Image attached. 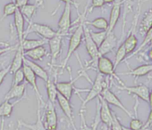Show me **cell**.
<instances>
[{"label": "cell", "instance_id": "cell-5", "mask_svg": "<svg viewBox=\"0 0 152 130\" xmlns=\"http://www.w3.org/2000/svg\"><path fill=\"white\" fill-rule=\"evenodd\" d=\"M82 77H85L89 79V81L91 82V80L89 79L88 75L86 74L84 70H82V72H80V74L74 78V79H71L69 81H65V82H56V89L59 95H61L62 96L65 97L68 100H71L72 94L74 93V91H76V87H74L75 82L77 81L80 78Z\"/></svg>", "mask_w": 152, "mask_h": 130}, {"label": "cell", "instance_id": "cell-35", "mask_svg": "<svg viewBox=\"0 0 152 130\" xmlns=\"http://www.w3.org/2000/svg\"><path fill=\"white\" fill-rule=\"evenodd\" d=\"M24 81V74L23 72V69L15 72L13 74V80H12V85L11 87H15V86H18L23 84Z\"/></svg>", "mask_w": 152, "mask_h": 130}, {"label": "cell", "instance_id": "cell-20", "mask_svg": "<svg viewBox=\"0 0 152 130\" xmlns=\"http://www.w3.org/2000/svg\"><path fill=\"white\" fill-rule=\"evenodd\" d=\"M150 72H152V63H147V64H142L140 66L131 69L129 68V72H122L120 73L121 75H129L134 77L136 79L141 77H144L146 75H148Z\"/></svg>", "mask_w": 152, "mask_h": 130}, {"label": "cell", "instance_id": "cell-42", "mask_svg": "<svg viewBox=\"0 0 152 130\" xmlns=\"http://www.w3.org/2000/svg\"><path fill=\"white\" fill-rule=\"evenodd\" d=\"M61 2H64V4H68L71 6H74L75 7H77V3L74 2V0H60Z\"/></svg>", "mask_w": 152, "mask_h": 130}, {"label": "cell", "instance_id": "cell-41", "mask_svg": "<svg viewBox=\"0 0 152 130\" xmlns=\"http://www.w3.org/2000/svg\"><path fill=\"white\" fill-rule=\"evenodd\" d=\"M13 1L16 4L17 7L20 9L23 6H24L25 5H27L29 3V0H13Z\"/></svg>", "mask_w": 152, "mask_h": 130}, {"label": "cell", "instance_id": "cell-32", "mask_svg": "<svg viewBox=\"0 0 152 130\" xmlns=\"http://www.w3.org/2000/svg\"><path fill=\"white\" fill-rule=\"evenodd\" d=\"M17 9H18V7H17L16 4L14 1L6 4L5 6H4V9H3V15H2L1 18H0V23H1L7 17L14 15Z\"/></svg>", "mask_w": 152, "mask_h": 130}, {"label": "cell", "instance_id": "cell-50", "mask_svg": "<svg viewBox=\"0 0 152 130\" xmlns=\"http://www.w3.org/2000/svg\"><path fill=\"white\" fill-rule=\"evenodd\" d=\"M124 2H126V1H128V0H124Z\"/></svg>", "mask_w": 152, "mask_h": 130}, {"label": "cell", "instance_id": "cell-27", "mask_svg": "<svg viewBox=\"0 0 152 130\" xmlns=\"http://www.w3.org/2000/svg\"><path fill=\"white\" fill-rule=\"evenodd\" d=\"M48 44V40L44 39V38H40V39H29V38H24L22 42V45L18 46L21 47L23 49V51H28L33 48H36L38 46H41Z\"/></svg>", "mask_w": 152, "mask_h": 130}, {"label": "cell", "instance_id": "cell-29", "mask_svg": "<svg viewBox=\"0 0 152 130\" xmlns=\"http://www.w3.org/2000/svg\"><path fill=\"white\" fill-rule=\"evenodd\" d=\"M85 25H90L99 30H107L108 29V21L104 17H98L92 21H84Z\"/></svg>", "mask_w": 152, "mask_h": 130}, {"label": "cell", "instance_id": "cell-23", "mask_svg": "<svg viewBox=\"0 0 152 130\" xmlns=\"http://www.w3.org/2000/svg\"><path fill=\"white\" fill-rule=\"evenodd\" d=\"M25 91H26V84L25 83H23L18 86L11 87L10 90L5 95L4 101H10L12 99H16V100L22 99L25 95Z\"/></svg>", "mask_w": 152, "mask_h": 130}, {"label": "cell", "instance_id": "cell-13", "mask_svg": "<svg viewBox=\"0 0 152 130\" xmlns=\"http://www.w3.org/2000/svg\"><path fill=\"white\" fill-rule=\"evenodd\" d=\"M63 37L61 34H57L54 38L48 40V44L49 46V51H50V61L51 64L54 65L56 59L58 58L59 54L62 51V39Z\"/></svg>", "mask_w": 152, "mask_h": 130}, {"label": "cell", "instance_id": "cell-19", "mask_svg": "<svg viewBox=\"0 0 152 130\" xmlns=\"http://www.w3.org/2000/svg\"><path fill=\"white\" fill-rule=\"evenodd\" d=\"M15 30L18 38V45L21 46L23 40L24 39V23H25V19L23 15L22 14L20 9L18 8L15 12Z\"/></svg>", "mask_w": 152, "mask_h": 130}, {"label": "cell", "instance_id": "cell-16", "mask_svg": "<svg viewBox=\"0 0 152 130\" xmlns=\"http://www.w3.org/2000/svg\"><path fill=\"white\" fill-rule=\"evenodd\" d=\"M99 103V118L107 126H110L113 120V111L111 110L109 104L99 95L98 97Z\"/></svg>", "mask_w": 152, "mask_h": 130}, {"label": "cell", "instance_id": "cell-18", "mask_svg": "<svg viewBox=\"0 0 152 130\" xmlns=\"http://www.w3.org/2000/svg\"><path fill=\"white\" fill-rule=\"evenodd\" d=\"M23 63L26 64L27 66L33 72V73L36 75L37 78H39L41 79L42 80H44L45 82H47L49 79V76H48V73L47 72V71L41 67L39 64H38L36 61H33L26 57L23 58Z\"/></svg>", "mask_w": 152, "mask_h": 130}, {"label": "cell", "instance_id": "cell-3", "mask_svg": "<svg viewBox=\"0 0 152 130\" xmlns=\"http://www.w3.org/2000/svg\"><path fill=\"white\" fill-rule=\"evenodd\" d=\"M97 70L99 73L102 74L103 76L109 77L111 79H115L120 85H124V83L122 81V79L118 77V75L115 73V69L114 66V62L107 56H100L99 57L96 64Z\"/></svg>", "mask_w": 152, "mask_h": 130}, {"label": "cell", "instance_id": "cell-12", "mask_svg": "<svg viewBox=\"0 0 152 130\" xmlns=\"http://www.w3.org/2000/svg\"><path fill=\"white\" fill-rule=\"evenodd\" d=\"M118 45V39L115 34L113 32L107 33L106 38L99 46V54L100 56H106V54L112 52Z\"/></svg>", "mask_w": 152, "mask_h": 130}, {"label": "cell", "instance_id": "cell-17", "mask_svg": "<svg viewBox=\"0 0 152 130\" xmlns=\"http://www.w3.org/2000/svg\"><path fill=\"white\" fill-rule=\"evenodd\" d=\"M17 127H25L30 130H47L44 125V121L41 117V105L38 103V109H37V119L33 124L27 123L23 120L19 119Z\"/></svg>", "mask_w": 152, "mask_h": 130}, {"label": "cell", "instance_id": "cell-1", "mask_svg": "<svg viewBox=\"0 0 152 130\" xmlns=\"http://www.w3.org/2000/svg\"><path fill=\"white\" fill-rule=\"evenodd\" d=\"M86 8H85V12L83 13V14L80 15V22L78 24V26L76 27V29L74 30V31L72 32V34L70 37L69 39V44H68V49H67V53L66 56L64 58V60L63 61L62 64H61V71L63 72L66 66L67 63L69 61V60L71 59L72 55L76 52L83 39V27H84V21L86 20Z\"/></svg>", "mask_w": 152, "mask_h": 130}, {"label": "cell", "instance_id": "cell-43", "mask_svg": "<svg viewBox=\"0 0 152 130\" xmlns=\"http://www.w3.org/2000/svg\"><path fill=\"white\" fill-rule=\"evenodd\" d=\"M147 59L150 61H152V47H150L147 53Z\"/></svg>", "mask_w": 152, "mask_h": 130}, {"label": "cell", "instance_id": "cell-49", "mask_svg": "<svg viewBox=\"0 0 152 130\" xmlns=\"http://www.w3.org/2000/svg\"><path fill=\"white\" fill-rule=\"evenodd\" d=\"M107 130H112V129H111V127H110V126H107Z\"/></svg>", "mask_w": 152, "mask_h": 130}, {"label": "cell", "instance_id": "cell-2", "mask_svg": "<svg viewBox=\"0 0 152 130\" xmlns=\"http://www.w3.org/2000/svg\"><path fill=\"white\" fill-rule=\"evenodd\" d=\"M107 86H108L107 81L104 79V76L100 73H98L95 80L93 82H91V88L88 90V94H87V96L85 97V99L81 98L82 99V105H81V110H80L81 115L83 114L85 106L87 105V103H89L93 99L98 98L101 95L103 89Z\"/></svg>", "mask_w": 152, "mask_h": 130}, {"label": "cell", "instance_id": "cell-38", "mask_svg": "<svg viewBox=\"0 0 152 130\" xmlns=\"http://www.w3.org/2000/svg\"><path fill=\"white\" fill-rule=\"evenodd\" d=\"M105 6L104 0H91V9H90V13L95 9V8H102Z\"/></svg>", "mask_w": 152, "mask_h": 130}, {"label": "cell", "instance_id": "cell-45", "mask_svg": "<svg viewBox=\"0 0 152 130\" xmlns=\"http://www.w3.org/2000/svg\"><path fill=\"white\" fill-rule=\"evenodd\" d=\"M115 2V0H104V3L107 5H111Z\"/></svg>", "mask_w": 152, "mask_h": 130}, {"label": "cell", "instance_id": "cell-7", "mask_svg": "<svg viewBox=\"0 0 152 130\" xmlns=\"http://www.w3.org/2000/svg\"><path fill=\"white\" fill-rule=\"evenodd\" d=\"M116 88H118L119 90L122 91H125L130 95H135V97L141 99L142 101L148 103V97H149V88L148 86H146L145 84H139L136 86H132V87H128L124 85H120V86H115Z\"/></svg>", "mask_w": 152, "mask_h": 130}, {"label": "cell", "instance_id": "cell-11", "mask_svg": "<svg viewBox=\"0 0 152 130\" xmlns=\"http://www.w3.org/2000/svg\"><path fill=\"white\" fill-rule=\"evenodd\" d=\"M23 74H24V80H26V82L28 84H30V86L32 87L33 91L35 92V95L37 96V102L39 104H43V106L45 105V103L42 99V96H41V94L39 90V87H38V85H37V77L36 75L33 73V72L27 66L26 64L23 63Z\"/></svg>", "mask_w": 152, "mask_h": 130}, {"label": "cell", "instance_id": "cell-21", "mask_svg": "<svg viewBox=\"0 0 152 130\" xmlns=\"http://www.w3.org/2000/svg\"><path fill=\"white\" fill-rule=\"evenodd\" d=\"M42 4H43V0H36V2L34 4H29L28 3L27 5H25L24 6L20 8L22 14L23 15L24 19L26 18L29 21V23H31L32 18L36 14L39 7L40 6H42Z\"/></svg>", "mask_w": 152, "mask_h": 130}, {"label": "cell", "instance_id": "cell-36", "mask_svg": "<svg viewBox=\"0 0 152 130\" xmlns=\"http://www.w3.org/2000/svg\"><path fill=\"white\" fill-rule=\"evenodd\" d=\"M110 127L112 130H123V125L121 124L119 118H117L115 112H113V120H112Z\"/></svg>", "mask_w": 152, "mask_h": 130}, {"label": "cell", "instance_id": "cell-28", "mask_svg": "<svg viewBox=\"0 0 152 130\" xmlns=\"http://www.w3.org/2000/svg\"><path fill=\"white\" fill-rule=\"evenodd\" d=\"M46 84V88H47V95H48V102L52 103L55 104V103L56 102V98H57V89H56V80L53 81L50 78L48 79V80L47 82H45Z\"/></svg>", "mask_w": 152, "mask_h": 130}, {"label": "cell", "instance_id": "cell-39", "mask_svg": "<svg viewBox=\"0 0 152 130\" xmlns=\"http://www.w3.org/2000/svg\"><path fill=\"white\" fill-rule=\"evenodd\" d=\"M8 73H10L9 66L5 67V68H2L1 70H0V86L2 85V83L4 82V80H5V79L7 76Z\"/></svg>", "mask_w": 152, "mask_h": 130}, {"label": "cell", "instance_id": "cell-22", "mask_svg": "<svg viewBox=\"0 0 152 130\" xmlns=\"http://www.w3.org/2000/svg\"><path fill=\"white\" fill-rule=\"evenodd\" d=\"M23 55L24 57L33 61H42V59L48 55V52L45 46H38L36 48H33L28 51H24Z\"/></svg>", "mask_w": 152, "mask_h": 130}, {"label": "cell", "instance_id": "cell-37", "mask_svg": "<svg viewBox=\"0 0 152 130\" xmlns=\"http://www.w3.org/2000/svg\"><path fill=\"white\" fill-rule=\"evenodd\" d=\"M16 49H17V45L16 46H10V45L0 46V55H3L12 51H15Z\"/></svg>", "mask_w": 152, "mask_h": 130}, {"label": "cell", "instance_id": "cell-25", "mask_svg": "<svg viewBox=\"0 0 152 130\" xmlns=\"http://www.w3.org/2000/svg\"><path fill=\"white\" fill-rule=\"evenodd\" d=\"M152 27V7L145 12L143 18L139 26V32L141 36H144L146 32Z\"/></svg>", "mask_w": 152, "mask_h": 130}, {"label": "cell", "instance_id": "cell-10", "mask_svg": "<svg viewBox=\"0 0 152 130\" xmlns=\"http://www.w3.org/2000/svg\"><path fill=\"white\" fill-rule=\"evenodd\" d=\"M100 96H101L108 104L114 105V106L119 108L120 110H123L128 117H130L131 118L133 117L132 114V112H131V111L123 104V103L120 101V99H119V98H118V97H117V96L109 89L108 86L106 87L103 89V91H102Z\"/></svg>", "mask_w": 152, "mask_h": 130}, {"label": "cell", "instance_id": "cell-31", "mask_svg": "<svg viewBox=\"0 0 152 130\" xmlns=\"http://www.w3.org/2000/svg\"><path fill=\"white\" fill-rule=\"evenodd\" d=\"M151 41H152V27H151V28L146 32V34L144 35V38H143V41H142V43L140 44V46L139 47H137L136 50H135L130 56L126 57V59L131 58V57H132V56H134V55L140 53V52H141L145 47H147L148 45Z\"/></svg>", "mask_w": 152, "mask_h": 130}, {"label": "cell", "instance_id": "cell-30", "mask_svg": "<svg viewBox=\"0 0 152 130\" xmlns=\"http://www.w3.org/2000/svg\"><path fill=\"white\" fill-rule=\"evenodd\" d=\"M138 105H139V100H138L137 97H135V105L133 107L134 112H135V116L131 118L130 127H129V128H131L132 130H142V127H143V125H144V123L138 118V112H137Z\"/></svg>", "mask_w": 152, "mask_h": 130}, {"label": "cell", "instance_id": "cell-44", "mask_svg": "<svg viewBox=\"0 0 152 130\" xmlns=\"http://www.w3.org/2000/svg\"><path fill=\"white\" fill-rule=\"evenodd\" d=\"M148 104L150 109H152V89L149 90V97H148Z\"/></svg>", "mask_w": 152, "mask_h": 130}, {"label": "cell", "instance_id": "cell-40", "mask_svg": "<svg viewBox=\"0 0 152 130\" xmlns=\"http://www.w3.org/2000/svg\"><path fill=\"white\" fill-rule=\"evenodd\" d=\"M151 123H152V109H151V110H150V112H149V114H148V117L147 121H146V122L144 123V125H143L142 130H147Z\"/></svg>", "mask_w": 152, "mask_h": 130}, {"label": "cell", "instance_id": "cell-51", "mask_svg": "<svg viewBox=\"0 0 152 130\" xmlns=\"http://www.w3.org/2000/svg\"><path fill=\"white\" fill-rule=\"evenodd\" d=\"M61 130H67V129H61Z\"/></svg>", "mask_w": 152, "mask_h": 130}, {"label": "cell", "instance_id": "cell-26", "mask_svg": "<svg viewBox=\"0 0 152 130\" xmlns=\"http://www.w3.org/2000/svg\"><path fill=\"white\" fill-rule=\"evenodd\" d=\"M22 100H23V98L18 99L15 103H10L9 101H4L1 104H0V118H2V122H4L5 118H9L12 115L14 107L18 103H20Z\"/></svg>", "mask_w": 152, "mask_h": 130}, {"label": "cell", "instance_id": "cell-6", "mask_svg": "<svg viewBox=\"0 0 152 130\" xmlns=\"http://www.w3.org/2000/svg\"><path fill=\"white\" fill-rule=\"evenodd\" d=\"M29 33H36L46 40H49L50 38H54L58 34V32L53 30L50 26L42 23H36V22L29 23V26L24 32V38H27V35Z\"/></svg>", "mask_w": 152, "mask_h": 130}, {"label": "cell", "instance_id": "cell-33", "mask_svg": "<svg viewBox=\"0 0 152 130\" xmlns=\"http://www.w3.org/2000/svg\"><path fill=\"white\" fill-rule=\"evenodd\" d=\"M126 56H127V53H126V51H125V49H124V46L123 44H121V45L118 46L117 50H116V53H115V61H113V62H114V66H115V70H116V68L119 66V64H120L123 61L125 60Z\"/></svg>", "mask_w": 152, "mask_h": 130}, {"label": "cell", "instance_id": "cell-24", "mask_svg": "<svg viewBox=\"0 0 152 130\" xmlns=\"http://www.w3.org/2000/svg\"><path fill=\"white\" fill-rule=\"evenodd\" d=\"M23 51L21 47L18 46L17 45V49L15 50V55L11 62V64L9 65V69H10V73L14 74L15 72L21 70L23 66Z\"/></svg>", "mask_w": 152, "mask_h": 130}, {"label": "cell", "instance_id": "cell-9", "mask_svg": "<svg viewBox=\"0 0 152 130\" xmlns=\"http://www.w3.org/2000/svg\"><path fill=\"white\" fill-rule=\"evenodd\" d=\"M72 6L65 4L62 15L57 23L58 30L57 32L62 36H66L72 26Z\"/></svg>", "mask_w": 152, "mask_h": 130}, {"label": "cell", "instance_id": "cell-46", "mask_svg": "<svg viewBox=\"0 0 152 130\" xmlns=\"http://www.w3.org/2000/svg\"><path fill=\"white\" fill-rule=\"evenodd\" d=\"M123 130H132V129H131V128H129V127H126V126H123Z\"/></svg>", "mask_w": 152, "mask_h": 130}, {"label": "cell", "instance_id": "cell-48", "mask_svg": "<svg viewBox=\"0 0 152 130\" xmlns=\"http://www.w3.org/2000/svg\"><path fill=\"white\" fill-rule=\"evenodd\" d=\"M148 129H149V130H152V123L149 125V126H148Z\"/></svg>", "mask_w": 152, "mask_h": 130}, {"label": "cell", "instance_id": "cell-8", "mask_svg": "<svg viewBox=\"0 0 152 130\" xmlns=\"http://www.w3.org/2000/svg\"><path fill=\"white\" fill-rule=\"evenodd\" d=\"M45 107V120L44 125L47 130H57L58 126V118L55 108V104L48 102L44 105Z\"/></svg>", "mask_w": 152, "mask_h": 130}, {"label": "cell", "instance_id": "cell-15", "mask_svg": "<svg viewBox=\"0 0 152 130\" xmlns=\"http://www.w3.org/2000/svg\"><path fill=\"white\" fill-rule=\"evenodd\" d=\"M124 0H119L117 2H115L113 4L110 15H109V21H108V29L107 30V33L113 32L118 21L121 16V10H122V6L124 5Z\"/></svg>", "mask_w": 152, "mask_h": 130}, {"label": "cell", "instance_id": "cell-47", "mask_svg": "<svg viewBox=\"0 0 152 130\" xmlns=\"http://www.w3.org/2000/svg\"><path fill=\"white\" fill-rule=\"evenodd\" d=\"M147 47H149V48H150V47H152V41L148 45V46H147Z\"/></svg>", "mask_w": 152, "mask_h": 130}, {"label": "cell", "instance_id": "cell-4", "mask_svg": "<svg viewBox=\"0 0 152 130\" xmlns=\"http://www.w3.org/2000/svg\"><path fill=\"white\" fill-rule=\"evenodd\" d=\"M90 31H91V30L87 27V25L84 24V27H83V40H84V44H85V47H86L87 53H88V54L91 57V61H89L90 66L87 69L91 68L93 66H96L97 61H98V59L99 57V47L95 44L93 39L91 38Z\"/></svg>", "mask_w": 152, "mask_h": 130}, {"label": "cell", "instance_id": "cell-34", "mask_svg": "<svg viewBox=\"0 0 152 130\" xmlns=\"http://www.w3.org/2000/svg\"><path fill=\"white\" fill-rule=\"evenodd\" d=\"M90 32H91V38L93 39V41L95 42V44L98 46V47L104 41V39L107 37V30H99V31H97V32H94V31L91 30Z\"/></svg>", "mask_w": 152, "mask_h": 130}, {"label": "cell", "instance_id": "cell-14", "mask_svg": "<svg viewBox=\"0 0 152 130\" xmlns=\"http://www.w3.org/2000/svg\"><path fill=\"white\" fill-rule=\"evenodd\" d=\"M56 102L58 103L62 111L64 112V114L65 115L68 122L72 125L73 130H77L75 127V124H74V118H73V110H72V106L70 103V100L66 99L65 97L62 96L61 95H57V98H56Z\"/></svg>", "mask_w": 152, "mask_h": 130}]
</instances>
